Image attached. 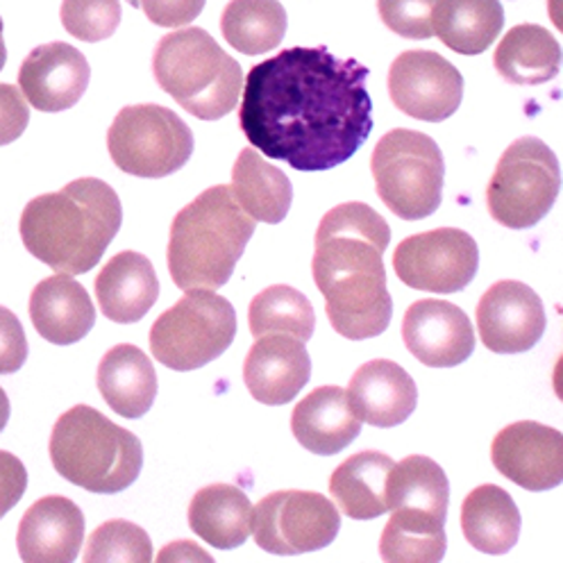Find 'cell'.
<instances>
[{"label": "cell", "mask_w": 563, "mask_h": 563, "mask_svg": "<svg viewBox=\"0 0 563 563\" xmlns=\"http://www.w3.org/2000/svg\"><path fill=\"white\" fill-rule=\"evenodd\" d=\"M368 68L325 46H294L251 68L239 125L266 157L302 173L341 166L373 132Z\"/></svg>", "instance_id": "1"}, {"label": "cell", "mask_w": 563, "mask_h": 563, "mask_svg": "<svg viewBox=\"0 0 563 563\" xmlns=\"http://www.w3.org/2000/svg\"><path fill=\"white\" fill-rule=\"evenodd\" d=\"M389 243V223L364 202L336 205L316 230L313 282L325 296L334 332L350 341L379 336L391 323L394 300L384 271Z\"/></svg>", "instance_id": "2"}, {"label": "cell", "mask_w": 563, "mask_h": 563, "mask_svg": "<svg viewBox=\"0 0 563 563\" xmlns=\"http://www.w3.org/2000/svg\"><path fill=\"white\" fill-rule=\"evenodd\" d=\"M123 223L117 191L98 178H80L30 200L19 232L25 251L55 273L82 275L100 264Z\"/></svg>", "instance_id": "3"}, {"label": "cell", "mask_w": 563, "mask_h": 563, "mask_svg": "<svg viewBox=\"0 0 563 563\" xmlns=\"http://www.w3.org/2000/svg\"><path fill=\"white\" fill-rule=\"evenodd\" d=\"M255 221L245 214L225 185L196 196L173 219L168 239V271L183 291H217L228 285Z\"/></svg>", "instance_id": "4"}, {"label": "cell", "mask_w": 563, "mask_h": 563, "mask_svg": "<svg viewBox=\"0 0 563 563\" xmlns=\"http://www.w3.org/2000/svg\"><path fill=\"white\" fill-rule=\"evenodd\" d=\"M48 450L66 482L100 496L130 488L144 468L139 437L89 405L70 407L57 418Z\"/></svg>", "instance_id": "5"}, {"label": "cell", "mask_w": 563, "mask_h": 563, "mask_svg": "<svg viewBox=\"0 0 563 563\" xmlns=\"http://www.w3.org/2000/svg\"><path fill=\"white\" fill-rule=\"evenodd\" d=\"M153 74L157 85L200 121L228 117L243 89L241 64L202 27H183L159 40Z\"/></svg>", "instance_id": "6"}, {"label": "cell", "mask_w": 563, "mask_h": 563, "mask_svg": "<svg viewBox=\"0 0 563 563\" xmlns=\"http://www.w3.org/2000/svg\"><path fill=\"white\" fill-rule=\"evenodd\" d=\"M379 200L402 221L432 217L443 200L445 162L437 141L416 130H391L373 151Z\"/></svg>", "instance_id": "7"}, {"label": "cell", "mask_w": 563, "mask_h": 563, "mask_svg": "<svg viewBox=\"0 0 563 563\" xmlns=\"http://www.w3.org/2000/svg\"><path fill=\"white\" fill-rule=\"evenodd\" d=\"M236 311L214 291L194 289L164 311L151 328L153 357L173 371H196L232 345Z\"/></svg>", "instance_id": "8"}, {"label": "cell", "mask_w": 563, "mask_h": 563, "mask_svg": "<svg viewBox=\"0 0 563 563\" xmlns=\"http://www.w3.org/2000/svg\"><path fill=\"white\" fill-rule=\"evenodd\" d=\"M561 168L556 155L537 136H520L503 153L486 187L493 221L509 230L539 225L556 202Z\"/></svg>", "instance_id": "9"}, {"label": "cell", "mask_w": 563, "mask_h": 563, "mask_svg": "<svg viewBox=\"0 0 563 563\" xmlns=\"http://www.w3.org/2000/svg\"><path fill=\"white\" fill-rule=\"evenodd\" d=\"M108 151L123 173L157 180L178 173L191 159L194 132L162 104H128L110 125Z\"/></svg>", "instance_id": "10"}, {"label": "cell", "mask_w": 563, "mask_h": 563, "mask_svg": "<svg viewBox=\"0 0 563 563\" xmlns=\"http://www.w3.org/2000/svg\"><path fill=\"white\" fill-rule=\"evenodd\" d=\"M341 530L332 500L311 490H277L253 509V539L268 554L298 556L328 548Z\"/></svg>", "instance_id": "11"}, {"label": "cell", "mask_w": 563, "mask_h": 563, "mask_svg": "<svg viewBox=\"0 0 563 563\" xmlns=\"http://www.w3.org/2000/svg\"><path fill=\"white\" fill-rule=\"evenodd\" d=\"M394 268L409 289L456 294L468 289L475 279L479 249L468 232L439 228L400 241L394 253Z\"/></svg>", "instance_id": "12"}, {"label": "cell", "mask_w": 563, "mask_h": 563, "mask_svg": "<svg viewBox=\"0 0 563 563\" xmlns=\"http://www.w3.org/2000/svg\"><path fill=\"white\" fill-rule=\"evenodd\" d=\"M389 93L407 117L441 123L460 110L464 78L454 64L434 51H407L391 64Z\"/></svg>", "instance_id": "13"}, {"label": "cell", "mask_w": 563, "mask_h": 563, "mask_svg": "<svg viewBox=\"0 0 563 563\" xmlns=\"http://www.w3.org/2000/svg\"><path fill=\"white\" fill-rule=\"evenodd\" d=\"M545 328L543 300L522 282L500 279L479 298V339L496 355H520L532 350L545 334Z\"/></svg>", "instance_id": "14"}, {"label": "cell", "mask_w": 563, "mask_h": 563, "mask_svg": "<svg viewBox=\"0 0 563 563\" xmlns=\"http://www.w3.org/2000/svg\"><path fill=\"white\" fill-rule=\"evenodd\" d=\"M490 462L520 488H556L563 482V434L534 420L514 422L493 439Z\"/></svg>", "instance_id": "15"}, {"label": "cell", "mask_w": 563, "mask_h": 563, "mask_svg": "<svg viewBox=\"0 0 563 563\" xmlns=\"http://www.w3.org/2000/svg\"><path fill=\"white\" fill-rule=\"evenodd\" d=\"M402 339L411 355L430 368H454L475 352L471 319L448 300L413 302L405 313Z\"/></svg>", "instance_id": "16"}, {"label": "cell", "mask_w": 563, "mask_h": 563, "mask_svg": "<svg viewBox=\"0 0 563 563\" xmlns=\"http://www.w3.org/2000/svg\"><path fill=\"white\" fill-rule=\"evenodd\" d=\"M91 80L87 57L70 44L34 48L19 68V89L34 110L57 114L76 108Z\"/></svg>", "instance_id": "17"}, {"label": "cell", "mask_w": 563, "mask_h": 563, "mask_svg": "<svg viewBox=\"0 0 563 563\" xmlns=\"http://www.w3.org/2000/svg\"><path fill=\"white\" fill-rule=\"evenodd\" d=\"M311 377V357L300 339L264 334L249 350L243 382L251 396L271 407L289 405Z\"/></svg>", "instance_id": "18"}, {"label": "cell", "mask_w": 563, "mask_h": 563, "mask_svg": "<svg viewBox=\"0 0 563 563\" xmlns=\"http://www.w3.org/2000/svg\"><path fill=\"white\" fill-rule=\"evenodd\" d=\"M85 541V514L64 496H46L21 518L16 548L25 563H74Z\"/></svg>", "instance_id": "19"}, {"label": "cell", "mask_w": 563, "mask_h": 563, "mask_svg": "<svg viewBox=\"0 0 563 563\" xmlns=\"http://www.w3.org/2000/svg\"><path fill=\"white\" fill-rule=\"evenodd\" d=\"M345 398L362 422L373 428H398L416 411L413 377L391 360H373L352 375Z\"/></svg>", "instance_id": "20"}, {"label": "cell", "mask_w": 563, "mask_h": 563, "mask_svg": "<svg viewBox=\"0 0 563 563\" xmlns=\"http://www.w3.org/2000/svg\"><path fill=\"white\" fill-rule=\"evenodd\" d=\"M30 321L48 343L74 345L96 325V309L74 275L57 273L42 279L30 296Z\"/></svg>", "instance_id": "21"}, {"label": "cell", "mask_w": 563, "mask_h": 563, "mask_svg": "<svg viewBox=\"0 0 563 563\" xmlns=\"http://www.w3.org/2000/svg\"><path fill=\"white\" fill-rule=\"evenodd\" d=\"M159 298V279L151 260L134 251L114 255L96 277V300L104 319L139 323Z\"/></svg>", "instance_id": "22"}, {"label": "cell", "mask_w": 563, "mask_h": 563, "mask_svg": "<svg viewBox=\"0 0 563 563\" xmlns=\"http://www.w3.org/2000/svg\"><path fill=\"white\" fill-rule=\"evenodd\" d=\"M291 432L305 450L332 456L362 434V420L352 411L341 386H319L296 405Z\"/></svg>", "instance_id": "23"}, {"label": "cell", "mask_w": 563, "mask_h": 563, "mask_svg": "<svg viewBox=\"0 0 563 563\" xmlns=\"http://www.w3.org/2000/svg\"><path fill=\"white\" fill-rule=\"evenodd\" d=\"M96 382L102 400L123 418L146 416L157 398L155 366L132 343H119L104 352Z\"/></svg>", "instance_id": "24"}, {"label": "cell", "mask_w": 563, "mask_h": 563, "mask_svg": "<svg viewBox=\"0 0 563 563\" xmlns=\"http://www.w3.org/2000/svg\"><path fill=\"white\" fill-rule=\"evenodd\" d=\"M189 527L209 545L234 550L253 530V505L234 484H209L200 488L189 505Z\"/></svg>", "instance_id": "25"}, {"label": "cell", "mask_w": 563, "mask_h": 563, "mask_svg": "<svg viewBox=\"0 0 563 563\" xmlns=\"http://www.w3.org/2000/svg\"><path fill=\"white\" fill-rule=\"evenodd\" d=\"M230 189L245 214L260 223H282L294 202V187L287 173L268 164L255 148L239 153Z\"/></svg>", "instance_id": "26"}, {"label": "cell", "mask_w": 563, "mask_h": 563, "mask_svg": "<svg viewBox=\"0 0 563 563\" xmlns=\"http://www.w3.org/2000/svg\"><path fill=\"white\" fill-rule=\"evenodd\" d=\"M394 464L389 454L377 450L352 454L330 477V493L339 509L352 520H373L389 511L386 479Z\"/></svg>", "instance_id": "27"}, {"label": "cell", "mask_w": 563, "mask_h": 563, "mask_svg": "<svg viewBox=\"0 0 563 563\" xmlns=\"http://www.w3.org/2000/svg\"><path fill=\"white\" fill-rule=\"evenodd\" d=\"M520 525V511L503 486H477L464 500L462 530L466 541L482 554H507L518 543Z\"/></svg>", "instance_id": "28"}, {"label": "cell", "mask_w": 563, "mask_h": 563, "mask_svg": "<svg viewBox=\"0 0 563 563\" xmlns=\"http://www.w3.org/2000/svg\"><path fill=\"white\" fill-rule=\"evenodd\" d=\"M505 25L500 0H437L432 30L460 55H482L498 40Z\"/></svg>", "instance_id": "29"}, {"label": "cell", "mask_w": 563, "mask_h": 563, "mask_svg": "<svg viewBox=\"0 0 563 563\" xmlns=\"http://www.w3.org/2000/svg\"><path fill=\"white\" fill-rule=\"evenodd\" d=\"M493 64L511 85H543L559 76L561 46L543 25L522 23L505 34Z\"/></svg>", "instance_id": "30"}, {"label": "cell", "mask_w": 563, "mask_h": 563, "mask_svg": "<svg viewBox=\"0 0 563 563\" xmlns=\"http://www.w3.org/2000/svg\"><path fill=\"white\" fill-rule=\"evenodd\" d=\"M450 482L445 471L430 456L411 454L394 464L386 479V507L430 514L448 520Z\"/></svg>", "instance_id": "31"}, {"label": "cell", "mask_w": 563, "mask_h": 563, "mask_svg": "<svg viewBox=\"0 0 563 563\" xmlns=\"http://www.w3.org/2000/svg\"><path fill=\"white\" fill-rule=\"evenodd\" d=\"M445 550V520L409 509H394L379 539L386 563H439Z\"/></svg>", "instance_id": "32"}, {"label": "cell", "mask_w": 563, "mask_h": 563, "mask_svg": "<svg viewBox=\"0 0 563 563\" xmlns=\"http://www.w3.org/2000/svg\"><path fill=\"white\" fill-rule=\"evenodd\" d=\"M287 10L277 0H232L221 16L225 42L243 55H264L287 34Z\"/></svg>", "instance_id": "33"}, {"label": "cell", "mask_w": 563, "mask_h": 563, "mask_svg": "<svg viewBox=\"0 0 563 563\" xmlns=\"http://www.w3.org/2000/svg\"><path fill=\"white\" fill-rule=\"evenodd\" d=\"M249 325L253 336L289 334L307 343L316 330V313L305 294L287 285H275L253 298Z\"/></svg>", "instance_id": "34"}, {"label": "cell", "mask_w": 563, "mask_h": 563, "mask_svg": "<svg viewBox=\"0 0 563 563\" xmlns=\"http://www.w3.org/2000/svg\"><path fill=\"white\" fill-rule=\"evenodd\" d=\"M85 563H151L153 543L144 527L130 520H108L89 537Z\"/></svg>", "instance_id": "35"}, {"label": "cell", "mask_w": 563, "mask_h": 563, "mask_svg": "<svg viewBox=\"0 0 563 563\" xmlns=\"http://www.w3.org/2000/svg\"><path fill=\"white\" fill-rule=\"evenodd\" d=\"M64 30L80 42L110 40L121 23V0H62Z\"/></svg>", "instance_id": "36"}, {"label": "cell", "mask_w": 563, "mask_h": 563, "mask_svg": "<svg viewBox=\"0 0 563 563\" xmlns=\"http://www.w3.org/2000/svg\"><path fill=\"white\" fill-rule=\"evenodd\" d=\"M437 0H377L379 19L405 40H432V8Z\"/></svg>", "instance_id": "37"}, {"label": "cell", "mask_w": 563, "mask_h": 563, "mask_svg": "<svg viewBox=\"0 0 563 563\" xmlns=\"http://www.w3.org/2000/svg\"><path fill=\"white\" fill-rule=\"evenodd\" d=\"M27 360V339L16 313L0 305V375H12Z\"/></svg>", "instance_id": "38"}, {"label": "cell", "mask_w": 563, "mask_h": 563, "mask_svg": "<svg viewBox=\"0 0 563 563\" xmlns=\"http://www.w3.org/2000/svg\"><path fill=\"white\" fill-rule=\"evenodd\" d=\"M30 123V108L14 85L0 82V146L16 141Z\"/></svg>", "instance_id": "39"}, {"label": "cell", "mask_w": 563, "mask_h": 563, "mask_svg": "<svg viewBox=\"0 0 563 563\" xmlns=\"http://www.w3.org/2000/svg\"><path fill=\"white\" fill-rule=\"evenodd\" d=\"M207 0H141L148 21L159 27H185L196 21Z\"/></svg>", "instance_id": "40"}, {"label": "cell", "mask_w": 563, "mask_h": 563, "mask_svg": "<svg viewBox=\"0 0 563 563\" xmlns=\"http://www.w3.org/2000/svg\"><path fill=\"white\" fill-rule=\"evenodd\" d=\"M27 488V471L19 456L0 450V518H5L23 498Z\"/></svg>", "instance_id": "41"}, {"label": "cell", "mask_w": 563, "mask_h": 563, "mask_svg": "<svg viewBox=\"0 0 563 563\" xmlns=\"http://www.w3.org/2000/svg\"><path fill=\"white\" fill-rule=\"evenodd\" d=\"M10 413H12V407H10V398H8V394L3 391V386H0V432H3V430L8 428Z\"/></svg>", "instance_id": "42"}, {"label": "cell", "mask_w": 563, "mask_h": 563, "mask_svg": "<svg viewBox=\"0 0 563 563\" xmlns=\"http://www.w3.org/2000/svg\"><path fill=\"white\" fill-rule=\"evenodd\" d=\"M5 62H8V48L3 40V19H0V70L5 68Z\"/></svg>", "instance_id": "43"}]
</instances>
